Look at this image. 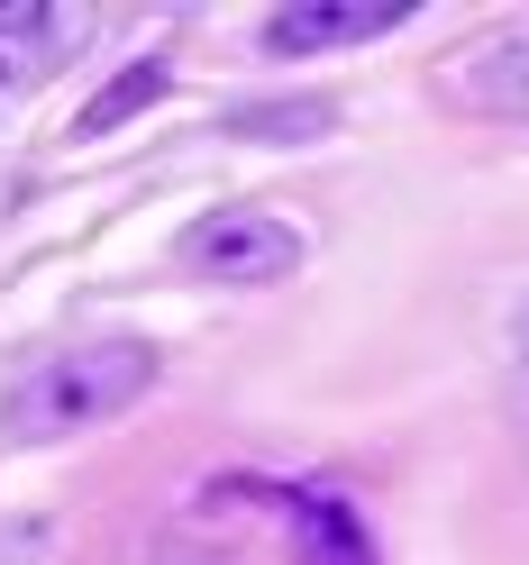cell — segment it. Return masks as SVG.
Returning <instances> with one entry per match:
<instances>
[{
	"label": "cell",
	"mask_w": 529,
	"mask_h": 565,
	"mask_svg": "<svg viewBox=\"0 0 529 565\" xmlns=\"http://www.w3.org/2000/svg\"><path fill=\"white\" fill-rule=\"evenodd\" d=\"M411 19V0H284L265 19V55H329V46H366L393 38Z\"/></svg>",
	"instance_id": "obj_4"
},
{
	"label": "cell",
	"mask_w": 529,
	"mask_h": 565,
	"mask_svg": "<svg viewBox=\"0 0 529 565\" xmlns=\"http://www.w3.org/2000/svg\"><path fill=\"white\" fill-rule=\"evenodd\" d=\"M165 83H173V64H165V55H137V64H119V74L83 100L74 137H110V128H128L137 110H156V100H165Z\"/></svg>",
	"instance_id": "obj_5"
},
{
	"label": "cell",
	"mask_w": 529,
	"mask_h": 565,
	"mask_svg": "<svg viewBox=\"0 0 529 565\" xmlns=\"http://www.w3.org/2000/svg\"><path fill=\"white\" fill-rule=\"evenodd\" d=\"M0 38H46V10L38 0H0Z\"/></svg>",
	"instance_id": "obj_9"
},
{
	"label": "cell",
	"mask_w": 529,
	"mask_h": 565,
	"mask_svg": "<svg viewBox=\"0 0 529 565\" xmlns=\"http://www.w3.org/2000/svg\"><path fill=\"white\" fill-rule=\"evenodd\" d=\"M329 128H338L329 100H246V110H229V137H246V147H310Z\"/></svg>",
	"instance_id": "obj_6"
},
{
	"label": "cell",
	"mask_w": 529,
	"mask_h": 565,
	"mask_svg": "<svg viewBox=\"0 0 529 565\" xmlns=\"http://www.w3.org/2000/svg\"><path fill=\"white\" fill-rule=\"evenodd\" d=\"M156 347L147 338H92V347H55L38 356L19 383H10V411H0V429L19 447H55V438H83L100 419H119L156 393Z\"/></svg>",
	"instance_id": "obj_1"
},
{
	"label": "cell",
	"mask_w": 529,
	"mask_h": 565,
	"mask_svg": "<svg viewBox=\"0 0 529 565\" xmlns=\"http://www.w3.org/2000/svg\"><path fill=\"white\" fill-rule=\"evenodd\" d=\"M520 411H529V374H520Z\"/></svg>",
	"instance_id": "obj_11"
},
{
	"label": "cell",
	"mask_w": 529,
	"mask_h": 565,
	"mask_svg": "<svg viewBox=\"0 0 529 565\" xmlns=\"http://www.w3.org/2000/svg\"><path fill=\"white\" fill-rule=\"evenodd\" d=\"M173 265H183L192 282H229V292H256V282H284L301 265V228L284 220V210H210V220L183 228V246H173Z\"/></svg>",
	"instance_id": "obj_2"
},
{
	"label": "cell",
	"mask_w": 529,
	"mask_h": 565,
	"mask_svg": "<svg viewBox=\"0 0 529 565\" xmlns=\"http://www.w3.org/2000/svg\"><path fill=\"white\" fill-rule=\"evenodd\" d=\"M46 556V520H10L0 529V565H38Z\"/></svg>",
	"instance_id": "obj_8"
},
{
	"label": "cell",
	"mask_w": 529,
	"mask_h": 565,
	"mask_svg": "<svg viewBox=\"0 0 529 565\" xmlns=\"http://www.w3.org/2000/svg\"><path fill=\"white\" fill-rule=\"evenodd\" d=\"M511 347H520V374H529V292H520V310H511Z\"/></svg>",
	"instance_id": "obj_10"
},
{
	"label": "cell",
	"mask_w": 529,
	"mask_h": 565,
	"mask_svg": "<svg viewBox=\"0 0 529 565\" xmlns=\"http://www.w3.org/2000/svg\"><path fill=\"white\" fill-rule=\"evenodd\" d=\"M293 529H301V565H374V547H366V529H357V511L347 502H293Z\"/></svg>",
	"instance_id": "obj_7"
},
{
	"label": "cell",
	"mask_w": 529,
	"mask_h": 565,
	"mask_svg": "<svg viewBox=\"0 0 529 565\" xmlns=\"http://www.w3.org/2000/svg\"><path fill=\"white\" fill-rule=\"evenodd\" d=\"M438 92H447V110H466V119H529V19L475 38L466 55H447Z\"/></svg>",
	"instance_id": "obj_3"
}]
</instances>
